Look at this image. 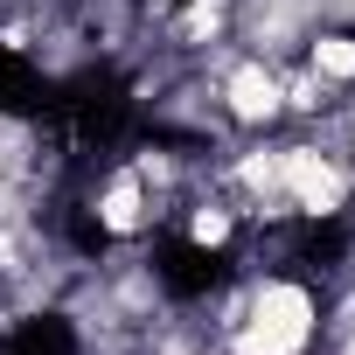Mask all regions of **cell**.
<instances>
[{
	"label": "cell",
	"mask_w": 355,
	"mask_h": 355,
	"mask_svg": "<svg viewBox=\"0 0 355 355\" xmlns=\"http://www.w3.org/2000/svg\"><path fill=\"white\" fill-rule=\"evenodd\" d=\"M189 230H196V244H223L230 216H223V209H196V223H189Z\"/></svg>",
	"instance_id": "cell-6"
},
{
	"label": "cell",
	"mask_w": 355,
	"mask_h": 355,
	"mask_svg": "<svg viewBox=\"0 0 355 355\" xmlns=\"http://www.w3.org/2000/svg\"><path fill=\"white\" fill-rule=\"evenodd\" d=\"M313 77L355 84V35H313Z\"/></svg>",
	"instance_id": "cell-5"
},
{
	"label": "cell",
	"mask_w": 355,
	"mask_h": 355,
	"mask_svg": "<svg viewBox=\"0 0 355 355\" xmlns=\"http://www.w3.org/2000/svg\"><path fill=\"white\" fill-rule=\"evenodd\" d=\"M223 98H230V119H244V125H265V119H279V77H272L265 63H244V70H230Z\"/></svg>",
	"instance_id": "cell-3"
},
{
	"label": "cell",
	"mask_w": 355,
	"mask_h": 355,
	"mask_svg": "<svg viewBox=\"0 0 355 355\" xmlns=\"http://www.w3.org/2000/svg\"><path fill=\"white\" fill-rule=\"evenodd\" d=\"M348 355H355V341H348Z\"/></svg>",
	"instance_id": "cell-7"
},
{
	"label": "cell",
	"mask_w": 355,
	"mask_h": 355,
	"mask_svg": "<svg viewBox=\"0 0 355 355\" xmlns=\"http://www.w3.org/2000/svg\"><path fill=\"white\" fill-rule=\"evenodd\" d=\"M139 209H146L139 182H132V174H119V182L105 189V202H98V223H105V230H132V223H139Z\"/></svg>",
	"instance_id": "cell-4"
},
{
	"label": "cell",
	"mask_w": 355,
	"mask_h": 355,
	"mask_svg": "<svg viewBox=\"0 0 355 355\" xmlns=\"http://www.w3.org/2000/svg\"><path fill=\"white\" fill-rule=\"evenodd\" d=\"M306 341H313V293L293 286V279L258 286V300L237 327V348L244 355H300Z\"/></svg>",
	"instance_id": "cell-1"
},
{
	"label": "cell",
	"mask_w": 355,
	"mask_h": 355,
	"mask_svg": "<svg viewBox=\"0 0 355 355\" xmlns=\"http://www.w3.org/2000/svg\"><path fill=\"white\" fill-rule=\"evenodd\" d=\"M279 189H286L293 209H306V216H334V209L348 202V174H341L334 160H320L313 146H286V153H279Z\"/></svg>",
	"instance_id": "cell-2"
}]
</instances>
